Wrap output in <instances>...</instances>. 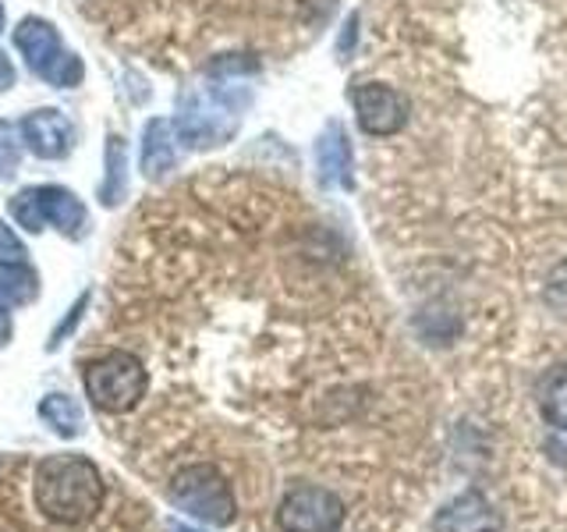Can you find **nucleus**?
Segmentation results:
<instances>
[{
	"instance_id": "0eeeda50",
	"label": "nucleus",
	"mask_w": 567,
	"mask_h": 532,
	"mask_svg": "<svg viewBox=\"0 0 567 532\" xmlns=\"http://www.w3.org/2000/svg\"><path fill=\"white\" fill-rule=\"evenodd\" d=\"M18 47H22L29 53V61L32 68L40 71V75L53 79V82H61V64L64 68H79V61L71 58V53H61V43H58V35L50 32V25L43 22H25L22 29H18ZM68 82V79H64Z\"/></svg>"
},
{
	"instance_id": "ddd939ff",
	"label": "nucleus",
	"mask_w": 567,
	"mask_h": 532,
	"mask_svg": "<svg viewBox=\"0 0 567 532\" xmlns=\"http://www.w3.org/2000/svg\"><path fill=\"white\" fill-rule=\"evenodd\" d=\"M543 301L554 316H567V256L560 263L549 266V274L543 280Z\"/></svg>"
},
{
	"instance_id": "1a4fd4ad",
	"label": "nucleus",
	"mask_w": 567,
	"mask_h": 532,
	"mask_svg": "<svg viewBox=\"0 0 567 532\" xmlns=\"http://www.w3.org/2000/svg\"><path fill=\"white\" fill-rule=\"evenodd\" d=\"M177 160L174 150V132L167 121H153L146 129V142H142V174L146 177H164Z\"/></svg>"
},
{
	"instance_id": "7ed1b4c3",
	"label": "nucleus",
	"mask_w": 567,
	"mask_h": 532,
	"mask_svg": "<svg viewBox=\"0 0 567 532\" xmlns=\"http://www.w3.org/2000/svg\"><path fill=\"white\" fill-rule=\"evenodd\" d=\"M82 383H85V395L93 401L100 412L106 416H124L146 398V387H150V372L142 366L138 355L132 351H111L96 359L82 372Z\"/></svg>"
},
{
	"instance_id": "6ab92c4d",
	"label": "nucleus",
	"mask_w": 567,
	"mask_h": 532,
	"mask_svg": "<svg viewBox=\"0 0 567 532\" xmlns=\"http://www.w3.org/2000/svg\"><path fill=\"white\" fill-rule=\"evenodd\" d=\"M0 18H4V11H0Z\"/></svg>"
},
{
	"instance_id": "20e7f679",
	"label": "nucleus",
	"mask_w": 567,
	"mask_h": 532,
	"mask_svg": "<svg viewBox=\"0 0 567 532\" xmlns=\"http://www.w3.org/2000/svg\"><path fill=\"white\" fill-rule=\"evenodd\" d=\"M274 525L277 532H344L351 525V508L333 487L301 483L277 501Z\"/></svg>"
},
{
	"instance_id": "f257e3e1",
	"label": "nucleus",
	"mask_w": 567,
	"mask_h": 532,
	"mask_svg": "<svg viewBox=\"0 0 567 532\" xmlns=\"http://www.w3.org/2000/svg\"><path fill=\"white\" fill-rule=\"evenodd\" d=\"M106 501L100 469L82 454L43 458L32 472V504L53 525L93 522Z\"/></svg>"
},
{
	"instance_id": "2eb2a0df",
	"label": "nucleus",
	"mask_w": 567,
	"mask_h": 532,
	"mask_svg": "<svg viewBox=\"0 0 567 532\" xmlns=\"http://www.w3.org/2000/svg\"><path fill=\"white\" fill-rule=\"evenodd\" d=\"M259 71V61L252 53H224L209 64V75H256Z\"/></svg>"
},
{
	"instance_id": "a211bd4d",
	"label": "nucleus",
	"mask_w": 567,
	"mask_h": 532,
	"mask_svg": "<svg viewBox=\"0 0 567 532\" xmlns=\"http://www.w3.org/2000/svg\"><path fill=\"white\" fill-rule=\"evenodd\" d=\"M174 532H199V529H188V525H174Z\"/></svg>"
},
{
	"instance_id": "9b49d317",
	"label": "nucleus",
	"mask_w": 567,
	"mask_h": 532,
	"mask_svg": "<svg viewBox=\"0 0 567 532\" xmlns=\"http://www.w3.org/2000/svg\"><path fill=\"white\" fill-rule=\"evenodd\" d=\"M40 416L50 422V430H58L61 437H79L82 433V412L79 405L68 395H50L40 405Z\"/></svg>"
},
{
	"instance_id": "dca6fc26",
	"label": "nucleus",
	"mask_w": 567,
	"mask_h": 532,
	"mask_svg": "<svg viewBox=\"0 0 567 532\" xmlns=\"http://www.w3.org/2000/svg\"><path fill=\"white\" fill-rule=\"evenodd\" d=\"M354 35H359V14H351L348 18V25H344V32H341V40H337V53H351V47H354Z\"/></svg>"
},
{
	"instance_id": "f03ea898",
	"label": "nucleus",
	"mask_w": 567,
	"mask_h": 532,
	"mask_svg": "<svg viewBox=\"0 0 567 532\" xmlns=\"http://www.w3.org/2000/svg\"><path fill=\"white\" fill-rule=\"evenodd\" d=\"M167 501L206 525L227 529L238 519L235 487H230L227 472L213 466V461H185V466H177L167 479Z\"/></svg>"
},
{
	"instance_id": "9d476101",
	"label": "nucleus",
	"mask_w": 567,
	"mask_h": 532,
	"mask_svg": "<svg viewBox=\"0 0 567 532\" xmlns=\"http://www.w3.org/2000/svg\"><path fill=\"white\" fill-rule=\"evenodd\" d=\"M25 135L32 142V150L35 153H43V156H58L68 150V139H71V129H68V121L58 117L53 111H43V114H35L32 121H25Z\"/></svg>"
},
{
	"instance_id": "423d86ee",
	"label": "nucleus",
	"mask_w": 567,
	"mask_h": 532,
	"mask_svg": "<svg viewBox=\"0 0 567 532\" xmlns=\"http://www.w3.org/2000/svg\"><path fill=\"white\" fill-rule=\"evenodd\" d=\"M354 153L341 121H330L316 139V177L323 188H354Z\"/></svg>"
},
{
	"instance_id": "f8f14e48",
	"label": "nucleus",
	"mask_w": 567,
	"mask_h": 532,
	"mask_svg": "<svg viewBox=\"0 0 567 532\" xmlns=\"http://www.w3.org/2000/svg\"><path fill=\"white\" fill-rule=\"evenodd\" d=\"M35 295V274L29 266L18 259V263H0V298L14 301V306H22Z\"/></svg>"
},
{
	"instance_id": "6e6552de",
	"label": "nucleus",
	"mask_w": 567,
	"mask_h": 532,
	"mask_svg": "<svg viewBox=\"0 0 567 532\" xmlns=\"http://www.w3.org/2000/svg\"><path fill=\"white\" fill-rule=\"evenodd\" d=\"M536 405L549 430H567V362H557L543 372Z\"/></svg>"
},
{
	"instance_id": "39448f33",
	"label": "nucleus",
	"mask_w": 567,
	"mask_h": 532,
	"mask_svg": "<svg viewBox=\"0 0 567 532\" xmlns=\"http://www.w3.org/2000/svg\"><path fill=\"white\" fill-rule=\"evenodd\" d=\"M351 106L359 129L372 139H390L408 124V100L394 85L365 79L351 85Z\"/></svg>"
},
{
	"instance_id": "f3484780",
	"label": "nucleus",
	"mask_w": 567,
	"mask_h": 532,
	"mask_svg": "<svg viewBox=\"0 0 567 532\" xmlns=\"http://www.w3.org/2000/svg\"><path fill=\"white\" fill-rule=\"evenodd\" d=\"M8 334H11V327H8V319H4V313H0V345L8 341Z\"/></svg>"
},
{
	"instance_id": "4468645a",
	"label": "nucleus",
	"mask_w": 567,
	"mask_h": 532,
	"mask_svg": "<svg viewBox=\"0 0 567 532\" xmlns=\"http://www.w3.org/2000/svg\"><path fill=\"white\" fill-rule=\"evenodd\" d=\"M106 160H111V182H106V188H103V203L114 206L124 195V146H121V139H111V153H106Z\"/></svg>"
}]
</instances>
